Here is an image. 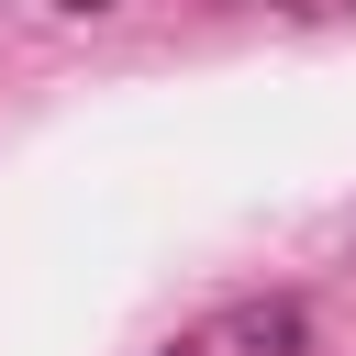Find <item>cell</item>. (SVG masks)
I'll use <instances>...</instances> for the list:
<instances>
[{"label": "cell", "instance_id": "obj_4", "mask_svg": "<svg viewBox=\"0 0 356 356\" xmlns=\"http://www.w3.org/2000/svg\"><path fill=\"white\" fill-rule=\"evenodd\" d=\"M156 356H189V345H156Z\"/></svg>", "mask_w": 356, "mask_h": 356}, {"label": "cell", "instance_id": "obj_3", "mask_svg": "<svg viewBox=\"0 0 356 356\" xmlns=\"http://www.w3.org/2000/svg\"><path fill=\"white\" fill-rule=\"evenodd\" d=\"M267 11H300V0H267Z\"/></svg>", "mask_w": 356, "mask_h": 356}, {"label": "cell", "instance_id": "obj_1", "mask_svg": "<svg viewBox=\"0 0 356 356\" xmlns=\"http://www.w3.org/2000/svg\"><path fill=\"white\" fill-rule=\"evenodd\" d=\"M234 345L245 356H300V300H245L234 312Z\"/></svg>", "mask_w": 356, "mask_h": 356}, {"label": "cell", "instance_id": "obj_2", "mask_svg": "<svg viewBox=\"0 0 356 356\" xmlns=\"http://www.w3.org/2000/svg\"><path fill=\"white\" fill-rule=\"evenodd\" d=\"M56 11H78V22H100V11H122V0H56Z\"/></svg>", "mask_w": 356, "mask_h": 356}]
</instances>
